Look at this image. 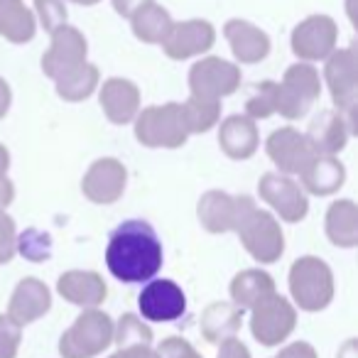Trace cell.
<instances>
[{
  "label": "cell",
  "instance_id": "obj_1",
  "mask_svg": "<svg viewBox=\"0 0 358 358\" xmlns=\"http://www.w3.org/2000/svg\"><path fill=\"white\" fill-rule=\"evenodd\" d=\"M106 268L123 285H145L157 278L164 263V248L157 231L143 219H128L115 226L106 245Z\"/></svg>",
  "mask_w": 358,
  "mask_h": 358
},
{
  "label": "cell",
  "instance_id": "obj_2",
  "mask_svg": "<svg viewBox=\"0 0 358 358\" xmlns=\"http://www.w3.org/2000/svg\"><path fill=\"white\" fill-rule=\"evenodd\" d=\"M289 302L307 314L324 312L336 297V280L327 260L319 255H299L287 273Z\"/></svg>",
  "mask_w": 358,
  "mask_h": 358
},
{
  "label": "cell",
  "instance_id": "obj_3",
  "mask_svg": "<svg viewBox=\"0 0 358 358\" xmlns=\"http://www.w3.org/2000/svg\"><path fill=\"white\" fill-rule=\"evenodd\" d=\"M113 317L103 309H84L59 336L57 351L62 358H99L113 346Z\"/></svg>",
  "mask_w": 358,
  "mask_h": 358
},
{
  "label": "cell",
  "instance_id": "obj_4",
  "mask_svg": "<svg viewBox=\"0 0 358 358\" xmlns=\"http://www.w3.org/2000/svg\"><path fill=\"white\" fill-rule=\"evenodd\" d=\"M135 138L145 148H182L187 143V138H189L182 103H164L143 108L135 115Z\"/></svg>",
  "mask_w": 358,
  "mask_h": 358
},
{
  "label": "cell",
  "instance_id": "obj_5",
  "mask_svg": "<svg viewBox=\"0 0 358 358\" xmlns=\"http://www.w3.org/2000/svg\"><path fill=\"white\" fill-rule=\"evenodd\" d=\"M241 245L258 265H273L285 255V231L270 211L258 209V204L241 219L236 229Z\"/></svg>",
  "mask_w": 358,
  "mask_h": 358
},
{
  "label": "cell",
  "instance_id": "obj_6",
  "mask_svg": "<svg viewBox=\"0 0 358 358\" xmlns=\"http://www.w3.org/2000/svg\"><path fill=\"white\" fill-rule=\"evenodd\" d=\"M248 329L260 346H282L297 329V309L287 297L275 292L248 312Z\"/></svg>",
  "mask_w": 358,
  "mask_h": 358
},
{
  "label": "cell",
  "instance_id": "obj_7",
  "mask_svg": "<svg viewBox=\"0 0 358 358\" xmlns=\"http://www.w3.org/2000/svg\"><path fill=\"white\" fill-rule=\"evenodd\" d=\"M322 94V81L312 64L297 62L285 71L282 81L278 84V103L275 113L285 115L287 120H297L309 113L312 103Z\"/></svg>",
  "mask_w": 358,
  "mask_h": 358
},
{
  "label": "cell",
  "instance_id": "obj_8",
  "mask_svg": "<svg viewBox=\"0 0 358 358\" xmlns=\"http://www.w3.org/2000/svg\"><path fill=\"white\" fill-rule=\"evenodd\" d=\"M255 206V199L248 194H229L224 189H209L199 196L196 204V219L206 234L224 236L236 234L241 219Z\"/></svg>",
  "mask_w": 358,
  "mask_h": 358
},
{
  "label": "cell",
  "instance_id": "obj_9",
  "mask_svg": "<svg viewBox=\"0 0 358 358\" xmlns=\"http://www.w3.org/2000/svg\"><path fill=\"white\" fill-rule=\"evenodd\" d=\"M258 196L270 206V214L285 224H299L309 214V199L299 182L280 172H265L258 179Z\"/></svg>",
  "mask_w": 358,
  "mask_h": 358
},
{
  "label": "cell",
  "instance_id": "obj_10",
  "mask_svg": "<svg viewBox=\"0 0 358 358\" xmlns=\"http://www.w3.org/2000/svg\"><path fill=\"white\" fill-rule=\"evenodd\" d=\"M138 317L148 324H169L185 317L187 294L182 285L169 278H155L138 294Z\"/></svg>",
  "mask_w": 358,
  "mask_h": 358
},
{
  "label": "cell",
  "instance_id": "obj_11",
  "mask_svg": "<svg viewBox=\"0 0 358 358\" xmlns=\"http://www.w3.org/2000/svg\"><path fill=\"white\" fill-rule=\"evenodd\" d=\"M241 86V69L221 57H204L189 69V91L194 99L216 101L231 96Z\"/></svg>",
  "mask_w": 358,
  "mask_h": 358
},
{
  "label": "cell",
  "instance_id": "obj_12",
  "mask_svg": "<svg viewBox=\"0 0 358 358\" xmlns=\"http://www.w3.org/2000/svg\"><path fill=\"white\" fill-rule=\"evenodd\" d=\"M324 76H327L338 113L343 115L351 133H356V120H353V113H356V52H353V47L334 50L327 57Z\"/></svg>",
  "mask_w": 358,
  "mask_h": 358
},
{
  "label": "cell",
  "instance_id": "obj_13",
  "mask_svg": "<svg viewBox=\"0 0 358 358\" xmlns=\"http://www.w3.org/2000/svg\"><path fill=\"white\" fill-rule=\"evenodd\" d=\"M125 187H128V169L115 157H101L91 162L81 179V194L99 206L115 204L125 194Z\"/></svg>",
  "mask_w": 358,
  "mask_h": 358
},
{
  "label": "cell",
  "instance_id": "obj_14",
  "mask_svg": "<svg viewBox=\"0 0 358 358\" xmlns=\"http://www.w3.org/2000/svg\"><path fill=\"white\" fill-rule=\"evenodd\" d=\"M265 152H268L270 162L278 167V172L285 177H299L317 157V152L309 148L304 133L294 128L273 130L268 143H265Z\"/></svg>",
  "mask_w": 358,
  "mask_h": 358
},
{
  "label": "cell",
  "instance_id": "obj_15",
  "mask_svg": "<svg viewBox=\"0 0 358 358\" xmlns=\"http://www.w3.org/2000/svg\"><path fill=\"white\" fill-rule=\"evenodd\" d=\"M338 27L329 15H309L292 30V52L309 62H327V57L336 50Z\"/></svg>",
  "mask_w": 358,
  "mask_h": 358
},
{
  "label": "cell",
  "instance_id": "obj_16",
  "mask_svg": "<svg viewBox=\"0 0 358 358\" xmlns=\"http://www.w3.org/2000/svg\"><path fill=\"white\" fill-rule=\"evenodd\" d=\"M50 35H52V45L45 52V57H42V71L50 79L57 81L59 76L69 74L71 69L84 64L89 45H86V37L71 25L57 27Z\"/></svg>",
  "mask_w": 358,
  "mask_h": 358
},
{
  "label": "cell",
  "instance_id": "obj_17",
  "mask_svg": "<svg viewBox=\"0 0 358 358\" xmlns=\"http://www.w3.org/2000/svg\"><path fill=\"white\" fill-rule=\"evenodd\" d=\"M57 294L64 302L84 309H101V304L108 297V285H106L103 275L96 270H66L57 280Z\"/></svg>",
  "mask_w": 358,
  "mask_h": 358
},
{
  "label": "cell",
  "instance_id": "obj_18",
  "mask_svg": "<svg viewBox=\"0 0 358 358\" xmlns=\"http://www.w3.org/2000/svg\"><path fill=\"white\" fill-rule=\"evenodd\" d=\"M216 30L206 20H187L172 22L167 37L162 40V50L169 59H189V57L204 55L214 47Z\"/></svg>",
  "mask_w": 358,
  "mask_h": 358
},
{
  "label": "cell",
  "instance_id": "obj_19",
  "mask_svg": "<svg viewBox=\"0 0 358 358\" xmlns=\"http://www.w3.org/2000/svg\"><path fill=\"white\" fill-rule=\"evenodd\" d=\"M50 309H52V289L47 287L45 280L30 275V278H22L15 285L10 299H8L6 314L25 329L27 324H35L37 319L50 314Z\"/></svg>",
  "mask_w": 358,
  "mask_h": 358
},
{
  "label": "cell",
  "instance_id": "obj_20",
  "mask_svg": "<svg viewBox=\"0 0 358 358\" xmlns=\"http://www.w3.org/2000/svg\"><path fill=\"white\" fill-rule=\"evenodd\" d=\"M348 135L353 133L338 110H319L317 118L309 123L304 138H307L309 148L317 155H322V157H336L346 148Z\"/></svg>",
  "mask_w": 358,
  "mask_h": 358
},
{
  "label": "cell",
  "instance_id": "obj_21",
  "mask_svg": "<svg viewBox=\"0 0 358 358\" xmlns=\"http://www.w3.org/2000/svg\"><path fill=\"white\" fill-rule=\"evenodd\" d=\"M243 319L245 312L241 307H236L231 299H216V302L206 304L204 312H201L199 331L206 343L219 346V343L238 336Z\"/></svg>",
  "mask_w": 358,
  "mask_h": 358
},
{
  "label": "cell",
  "instance_id": "obj_22",
  "mask_svg": "<svg viewBox=\"0 0 358 358\" xmlns=\"http://www.w3.org/2000/svg\"><path fill=\"white\" fill-rule=\"evenodd\" d=\"M101 108H103L106 118L115 125L133 123L135 115L140 113V89L128 79H108L101 86Z\"/></svg>",
  "mask_w": 358,
  "mask_h": 358
},
{
  "label": "cell",
  "instance_id": "obj_23",
  "mask_svg": "<svg viewBox=\"0 0 358 358\" xmlns=\"http://www.w3.org/2000/svg\"><path fill=\"white\" fill-rule=\"evenodd\" d=\"M260 135L255 120L248 115H229L219 128V148L229 159H250L258 152Z\"/></svg>",
  "mask_w": 358,
  "mask_h": 358
},
{
  "label": "cell",
  "instance_id": "obj_24",
  "mask_svg": "<svg viewBox=\"0 0 358 358\" xmlns=\"http://www.w3.org/2000/svg\"><path fill=\"white\" fill-rule=\"evenodd\" d=\"M224 35L241 64H258L270 55V37L248 20H229Z\"/></svg>",
  "mask_w": 358,
  "mask_h": 358
},
{
  "label": "cell",
  "instance_id": "obj_25",
  "mask_svg": "<svg viewBox=\"0 0 358 358\" xmlns=\"http://www.w3.org/2000/svg\"><path fill=\"white\" fill-rule=\"evenodd\" d=\"M278 292L275 278L263 268H245L241 273L234 275L229 285L231 302L236 307H241L243 312H250L255 304H260L263 299H268L270 294Z\"/></svg>",
  "mask_w": 358,
  "mask_h": 358
},
{
  "label": "cell",
  "instance_id": "obj_26",
  "mask_svg": "<svg viewBox=\"0 0 358 358\" xmlns=\"http://www.w3.org/2000/svg\"><path fill=\"white\" fill-rule=\"evenodd\" d=\"M324 234L329 243L341 250H353L358 245V206L353 199L331 201L324 216Z\"/></svg>",
  "mask_w": 358,
  "mask_h": 358
},
{
  "label": "cell",
  "instance_id": "obj_27",
  "mask_svg": "<svg viewBox=\"0 0 358 358\" xmlns=\"http://www.w3.org/2000/svg\"><path fill=\"white\" fill-rule=\"evenodd\" d=\"M346 182V167L343 162H338V157H317L312 159L307 169L299 174V187L304 189V194L312 196H331Z\"/></svg>",
  "mask_w": 358,
  "mask_h": 358
},
{
  "label": "cell",
  "instance_id": "obj_28",
  "mask_svg": "<svg viewBox=\"0 0 358 358\" xmlns=\"http://www.w3.org/2000/svg\"><path fill=\"white\" fill-rule=\"evenodd\" d=\"M37 22L22 0H0V37L25 45L35 37Z\"/></svg>",
  "mask_w": 358,
  "mask_h": 358
},
{
  "label": "cell",
  "instance_id": "obj_29",
  "mask_svg": "<svg viewBox=\"0 0 358 358\" xmlns=\"http://www.w3.org/2000/svg\"><path fill=\"white\" fill-rule=\"evenodd\" d=\"M130 25L140 42L148 45H162V40L167 37L169 27H172V17L162 6H157L155 0L140 6L138 10L130 15Z\"/></svg>",
  "mask_w": 358,
  "mask_h": 358
},
{
  "label": "cell",
  "instance_id": "obj_30",
  "mask_svg": "<svg viewBox=\"0 0 358 358\" xmlns=\"http://www.w3.org/2000/svg\"><path fill=\"white\" fill-rule=\"evenodd\" d=\"M55 84L57 94L64 101H74V103L76 101H86L96 91V86H99V66L84 62L81 66L71 69L69 74L59 76Z\"/></svg>",
  "mask_w": 358,
  "mask_h": 358
},
{
  "label": "cell",
  "instance_id": "obj_31",
  "mask_svg": "<svg viewBox=\"0 0 358 358\" xmlns=\"http://www.w3.org/2000/svg\"><path fill=\"white\" fill-rule=\"evenodd\" d=\"M155 334L148 322L133 312H125L113 327V343L118 348L123 346H152Z\"/></svg>",
  "mask_w": 358,
  "mask_h": 358
},
{
  "label": "cell",
  "instance_id": "obj_32",
  "mask_svg": "<svg viewBox=\"0 0 358 358\" xmlns=\"http://www.w3.org/2000/svg\"><path fill=\"white\" fill-rule=\"evenodd\" d=\"M182 110H185V120H187V130L189 135L196 133H206L211 130L221 118V103L216 101H204V99H189L182 103Z\"/></svg>",
  "mask_w": 358,
  "mask_h": 358
},
{
  "label": "cell",
  "instance_id": "obj_33",
  "mask_svg": "<svg viewBox=\"0 0 358 358\" xmlns=\"http://www.w3.org/2000/svg\"><path fill=\"white\" fill-rule=\"evenodd\" d=\"M275 103H278V81H263L255 89V96L248 99L245 103V115L250 120H263L275 113Z\"/></svg>",
  "mask_w": 358,
  "mask_h": 358
},
{
  "label": "cell",
  "instance_id": "obj_34",
  "mask_svg": "<svg viewBox=\"0 0 358 358\" xmlns=\"http://www.w3.org/2000/svg\"><path fill=\"white\" fill-rule=\"evenodd\" d=\"M22 346V327L0 312V358H17Z\"/></svg>",
  "mask_w": 358,
  "mask_h": 358
},
{
  "label": "cell",
  "instance_id": "obj_35",
  "mask_svg": "<svg viewBox=\"0 0 358 358\" xmlns=\"http://www.w3.org/2000/svg\"><path fill=\"white\" fill-rule=\"evenodd\" d=\"M17 253L30 258L32 263H42L50 255V236L40 234V231L30 229L22 236H17Z\"/></svg>",
  "mask_w": 358,
  "mask_h": 358
},
{
  "label": "cell",
  "instance_id": "obj_36",
  "mask_svg": "<svg viewBox=\"0 0 358 358\" xmlns=\"http://www.w3.org/2000/svg\"><path fill=\"white\" fill-rule=\"evenodd\" d=\"M17 255V226L8 211H0V265L13 263Z\"/></svg>",
  "mask_w": 358,
  "mask_h": 358
},
{
  "label": "cell",
  "instance_id": "obj_37",
  "mask_svg": "<svg viewBox=\"0 0 358 358\" xmlns=\"http://www.w3.org/2000/svg\"><path fill=\"white\" fill-rule=\"evenodd\" d=\"M35 10L47 32H55L57 27L66 25V6L64 0H35Z\"/></svg>",
  "mask_w": 358,
  "mask_h": 358
},
{
  "label": "cell",
  "instance_id": "obj_38",
  "mask_svg": "<svg viewBox=\"0 0 358 358\" xmlns=\"http://www.w3.org/2000/svg\"><path fill=\"white\" fill-rule=\"evenodd\" d=\"M152 348L157 358H201V353L182 336H167Z\"/></svg>",
  "mask_w": 358,
  "mask_h": 358
},
{
  "label": "cell",
  "instance_id": "obj_39",
  "mask_svg": "<svg viewBox=\"0 0 358 358\" xmlns=\"http://www.w3.org/2000/svg\"><path fill=\"white\" fill-rule=\"evenodd\" d=\"M270 358H319V353L309 341H292V343H285V346Z\"/></svg>",
  "mask_w": 358,
  "mask_h": 358
},
{
  "label": "cell",
  "instance_id": "obj_40",
  "mask_svg": "<svg viewBox=\"0 0 358 358\" xmlns=\"http://www.w3.org/2000/svg\"><path fill=\"white\" fill-rule=\"evenodd\" d=\"M216 358H253V356H250V348L236 336V338H229V341L219 343Z\"/></svg>",
  "mask_w": 358,
  "mask_h": 358
},
{
  "label": "cell",
  "instance_id": "obj_41",
  "mask_svg": "<svg viewBox=\"0 0 358 358\" xmlns=\"http://www.w3.org/2000/svg\"><path fill=\"white\" fill-rule=\"evenodd\" d=\"M108 358H157L152 346H123L115 348Z\"/></svg>",
  "mask_w": 358,
  "mask_h": 358
},
{
  "label": "cell",
  "instance_id": "obj_42",
  "mask_svg": "<svg viewBox=\"0 0 358 358\" xmlns=\"http://www.w3.org/2000/svg\"><path fill=\"white\" fill-rule=\"evenodd\" d=\"M13 201H15V185L8 174H0V211H8Z\"/></svg>",
  "mask_w": 358,
  "mask_h": 358
},
{
  "label": "cell",
  "instance_id": "obj_43",
  "mask_svg": "<svg viewBox=\"0 0 358 358\" xmlns=\"http://www.w3.org/2000/svg\"><path fill=\"white\" fill-rule=\"evenodd\" d=\"M110 3H113V8L118 10V15L130 17L140 6H145V3H150V0H110Z\"/></svg>",
  "mask_w": 358,
  "mask_h": 358
},
{
  "label": "cell",
  "instance_id": "obj_44",
  "mask_svg": "<svg viewBox=\"0 0 358 358\" xmlns=\"http://www.w3.org/2000/svg\"><path fill=\"white\" fill-rule=\"evenodd\" d=\"M10 101H13L10 86H8L6 79H0V118H6L8 115V110H10Z\"/></svg>",
  "mask_w": 358,
  "mask_h": 358
},
{
  "label": "cell",
  "instance_id": "obj_45",
  "mask_svg": "<svg viewBox=\"0 0 358 358\" xmlns=\"http://www.w3.org/2000/svg\"><path fill=\"white\" fill-rule=\"evenodd\" d=\"M336 358H358L356 341H353V338H348V341L343 343L341 348H338V356H336Z\"/></svg>",
  "mask_w": 358,
  "mask_h": 358
},
{
  "label": "cell",
  "instance_id": "obj_46",
  "mask_svg": "<svg viewBox=\"0 0 358 358\" xmlns=\"http://www.w3.org/2000/svg\"><path fill=\"white\" fill-rule=\"evenodd\" d=\"M8 167H10V152L3 143H0V174H8Z\"/></svg>",
  "mask_w": 358,
  "mask_h": 358
},
{
  "label": "cell",
  "instance_id": "obj_47",
  "mask_svg": "<svg viewBox=\"0 0 358 358\" xmlns=\"http://www.w3.org/2000/svg\"><path fill=\"white\" fill-rule=\"evenodd\" d=\"M71 3H76V6H96L101 0H71Z\"/></svg>",
  "mask_w": 358,
  "mask_h": 358
}]
</instances>
